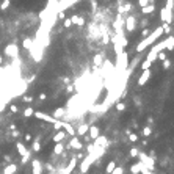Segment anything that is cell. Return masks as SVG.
<instances>
[{
	"label": "cell",
	"instance_id": "cell-31",
	"mask_svg": "<svg viewBox=\"0 0 174 174\" xmlns=\"http://www.w3.org/2000/svg\"><path fill=\"white\" fill-rule=\"evenodd\" d=\"M33 113H35V110L32 108V107H27V108L24 110V116H25V118H30V116H33Z\"/></svg>",
	"mask_w": 174,
	"mask_h": 174
},
{
	"label": "cell",
	"instance_id": "cell-20",
	"mask_svg": "<svg viewBox=\"0 0 174 174\" xmlns=\"http://www.w3.org/2000/svg\"><path fill=\"white\" fill-rule=\"evenodd\" d=\"M66 112H68V110L63 108V107L55 108V110H53V118H55V119H61V121H63V116H66Z\"/></svg>",
	"mask_w": 174,
	"mask_h": 174
},
{
	"label": "cell",
	"instance_id": "cell-52",
	"mask_svg": "<svg viewBox=\"0 0 174 174\" xmlns=\"http://www.w3.org/2000/svg\"><path fill=\"white\" fill-rule=\"evenodd\" d=\"M47 99V96L44 94V93H41V94H39V100H46Z\"/></svg>",
	"mask_w": 174,
	"mask_h": 174
},
{
	"label": "cell",
	"instance_id": "cell-25",
	"mask_svg": "<svg viewBox=\"0 0 174 174\" xmlns=\"http://www.w3.org/2000/svg\"><path fill=\"white\" fill-rule=\"evenodd\" d=\"M165 46H166V50H174V35H169L165 39Z\"/></svg>",
	"mask_w": 174,
	"mask_h": 174
},
{
	"label": "cell",
	"instance_id": "cell-14",
	"mask_svg": "<svg viewBox=\"0 0 174 174\" xmlns=\"http://www.w3.org/2000/svg\"><path fill=\"white\" fill-rule=\"evenodd\" d=\"M86 135H88L89 140L94 141V140L100 135V129H99L97 126H91V124H89V129H88V133H86Z\"/></svg>",
	"mask_w": 174,
	"mask_h": 174
},
{
	"label": "cell",
	"instance_id": "cell-49",
	"mask_svg": "<svg viewBox=\"0 0 174 174\" xmlns=\"http://www.w3.org/2000/svg\"><path fill=\"white\" fill-rule=\"evenodd\" d=\"M22 100H24V102H28V104H30V102H33V97H32V96H24V97H22Z\"/></svg>",
	"mask_w": 174,
	"mask_h": 174
},
{
	"label": "cell",
	"instance_id": "cell-16",
	"mask_svg": "<svg viewBox=\"0 0 174 174\" xmlns=\"http://www.w3.org/2000/svg\"><path fill=\"white\" fill-rule=\"evenodd\" d=\"M88 129H89V124H88V123H82L80 126L75 127V135H82V137H85L86 133H88Z\"/></svg>",
	"mask_w": 174,
	"mask_h": 174
},
{
	"label": "cell",
	"instance_id": "cell-37",
	"mask_svg": "<svg viewBox=\"0 0 174 174\" xmlns=\"http://www.w3.org/2000/svg\"><path fill=\"white\" fill-rule=\"evenodd\" d=\"M116 110H118V112H124V110H126V104H124V102H118V104H116Z\"/></svg>",
	"mask_w": 174,
	"mask_h": 174
},
{
	"label": "cell",
	"instance_id": "cell-34",
	"mask_svg": "<svg viewBox=\"0 0 174 174\" xmlns=\"http://www.w3.org/2000/svg\"><path fill=\"white\" fill-rule=\"evenodd\" d=\"M162 28H163V35H171V25L169 24H162Z\"/></svg>",
	"mask_w": 174,
	"mask_h": 174
},
{
	"label": "cell",
	"instance_id": "cell-27",
	"mask_svg": "<svg viewBox=\"0 0 174 174\" xmlns=\"http://www.w3.org/2000/svg\"><path fill=\"white\" fill-rule=\"evenodd\" d=\"M141 166H143V165H141L140 162L133 163V165L130 166V172H132V174H140V171H141Z\"/></svg>",
	"mask_w": 174,
	"mask_h": 174
},
{
	"label": "cell",
	"instance_id": "cell-6",
	"mask_svg": "<svg viewBox=\"0 0 174 174\" xmlns=\"http://www.w3.org/2000/svg\"><path fill=\"white\" fill-rule=\"evenodd\" d=\"M160 19H162L163 24H172V9L163 6L162 9H160Z\"/></svg>",
	"mask_w": 174,
	"mask_h": 174
},
{
	"label": "cell",
	"instance_id": "cell-45",
	"mask_svg": "<svg viewBox=\"0 0 174 174\" xmlns=\"http://www.w3.org/2000/svg\"><path fill=\"white\" fill-rule=\"evenodd\" d=\"M96 148H94V144H93V143H89L88 146H86V151H88V154H91L93 151H94Z\"/></svg>",
	"mask_w": 174,
	"mask_h": 174
},
{
	"label": "cell",
	"instance_id": "cell-40",
	"mask_svg": "<svg viewBox=\"0 0 174 174\" xmlns=\"http://www.w3.org/2000/svg\"><path fill=\"white\" fill-rule=\"evenodd\" d=\"M9 0H3V2H2V5H0V8H2V9H8L9 8Z\"/></svg>",
	"mask_w": 174,
	"mask_h": 174
},
{
	"label": "cell",
	"instance_id": "cell-42",
	"mask_svg": "<svg viewBox=\"0 0 174 174\" xmlns=\"http://www.w3.org/2000/svg\"><path fill=\"white\" fill-rule=\"evenodd\" d=\"M112 174H124V168H121V166H116L115 169H113V172Z\"/></svg>",
	"mask_w": 174,
	"mask_h": 174
},
{
	"label": "cell",
	"instance_id": "cell-51",
	"mask_svg": "<svg viewBox=\"0 0 174 174\" xmlns=\"http://www.w3.org/2000/svg\"><path fill=\"white\" fill-rule=\"evenodd\" d=\"M24 138H25V141H32V135H30V133H25Z\"/></svg>",
	"mask_w": 174,
	"mask_h": 174
},
{
	"label": "cell",
	"instance_id": "cell-48",
	"mask_svg": "<svg viewBox=\"0 0 174 174\" xmlns=\"http://www.w3.org/2000/svg\"><path fill=\"white\" fill-rule=\"evenodd\" d=\"M138 3H140V6L143 8V6H146V5H149V0H138Z\"/></svg>",
	"mask_w": 174,
	"mask_h": 174
},
{
	"label": "cell",
	"instance_id": "cell-8",
	"mask_svg": "<svg viewBox=\"0 0 174 174\" xmlns=\"http://www.w3.org/2000/svg\"><path fill=\"white\" fill-rule=\"evenodd\" d=\"M75 2H78V0H60V2L57 3V6H55V11L57 13H63L64 9H68L69 6H72Z\"/></svg>",
	"mask_w": 174,
	"mask_h": 174
},
{
	"label": "cell",
	"instance_id": "cell-24",
	"mask_svg": "<svg viewBox=\"0 0 174 174\" xmlns=\"http://www.w3.org/2000/svg\"><path fill=\"white\" fill-rule=\"evenodd\" d=\"M14 172H17V165L14 163H9L8 166L3 168V174H14Z\"/></svg>",
	"mask_w": 174,
	"mask_h": 174
},
{
	"label": "cell",
	"instance_id": "cell-41",
	"mask_svg": "<svg viewBox=\"0 0 174 174\" xmlns=\"http://www.w3.org/2000/svg\"><path fill=\"white\" fill-rule=\"evenodd\" d=\"M94 64L96 66H100L102 64V55H96L94 57Z\"/></svg>",
	"mask_w": 174,
	"mask_h": 174
},
{
	"label": "cell",
	"instance_id": "cell-35",
	"mask_svg": "<svg viewBox=\"0 0 174 174\" xmlns=\"http://www.w3.org/2000/svg\"><path fill=\"white\" fill-rule=\"evenodd\" d=\"M63 27H64V28H69V27H72L71 17H64V19H63Z\"/></svg>",
	"mask_w": 174,
	"mask_h": 174
},
{
	"label": "cell",
	"instance_id": "cell-56",
	"mask_svg": "<svg viewBox=\"0 0 174 174\" xmlns=\"http://www.w3.org/2000/svg\"><path fill=\"white\" fill-rule=\"evenodd\" d=\"M2 61H3V58H2V57H0V68H2Z\"/></svg>",
	"mask_w": 174,
	"mask_h": 174
},
{
	"label": "cell",
	"instance_id": "cell-13",
	"mask_svg": "<svg viewBox=\"0 0 174 174\" xmlns=\"http://www.w3.org/2000/svg\"><path fill=\"white\" fill-rule=\"evenodd\" d=\"M32 172L33 174H43V163H41L39 158L32 160Z\"/></svg>",
	"mask_w": 174,
	"mask_h": 174
},
{
	"label": "cell",
	"instance_id": "cell-15",
	"mask_svg": "<svg viewBox=\"0 0 174 174\" xmlns=\"http://www.w3.org/2000/svg\"><path fill=\"white\" fill-rule=\"evenodd\" d=\"M93 144H94V148H107V144H108V138H107L105 135H99L94 141H93Z\"/></svg>",
	"mask_w": 174,
	"mask_h": 174
},
{
	"label": "cell",
	"instance_id": "cell-12",
	"mask_svg": "<svg viewBox=\"0 0 174 174\" xmlns=\"http://www.w3.org/2000/svg\"><path fill=\"white\" fill-rule=\"evenodd\" d=\"M68 148H71L74 151H82L83 149V143L78 140V137H71V141L68 144Z\"/></svg>",
	"mask_w": 174,
	"mask_h": 174
},
{
	"label": "cell",
	"instance_id": "cell-47",
	"mask_svg": "<svg viewBox=\"0 0 174 174\" xmlns=\"http://www.w3.org/2000/svg\"><path fill=\"white\" fill-rule=\"evenodd\" d=\"M9 110H11V113H17V112H19V107H17V105H11Z\"/></svg>",
	"mask_w": 174,
	"mask_h": 174
},
{
	"label": "cell",
	"instance_id": "cell-50",
	"mask_svg": "<svg viewBox=\"0 0 174 174\" xmlns=\"http://www.w3.org/2000/svg\"><path fill=\"white\" fill-rule=\"evenodd\" d=\"M141 36H143V38H146V36H149V30H148V28H144V30L141 32Z\"/></svg>",
	"mask_w": 174,
	"mask_h": 174
},
{
	"label": "cell",
	"instance_id": "cell-28",
	"mask_svg": "<svg viewBox=\"0 0 174 174\" xmlns=\"http://www.w3.org/2000/svg\"><path fill=\"white\" fill-rule=\"evenodd\" d=\"M115 168H116V162H115V160H110L108 165H107V168H105V172H107V174H112Z\"/></svg>",
	"mask_w": 174,
	"mask_h": 174
},
{
	"label": "cell",
	"instance_id": "cell-43",
	"mask_svg": "<svg viewBox=\"0 0 174 174\" xmlns=\"http://www.w3.org/2000/svg\"><path fill=\"white\" fill-rule=\"evenodd\" d=\"M141 174H155L154 171H151V169H148V168H144V166H141V171H140Z\"/></svg>",
	"mask_w": 174,
	"mask_h": 174
},
{
	"label": "cell",
	"instance_id": "cell-9",
	"mask_svg": "<svg viewBox=\"0 0 174 174\" xmlns=\"http://www.w3.org/2000/svg\"><path fill=\"white\" fill-rule=\"evenodd\" d=\"M135 27H137V19H135V17H133V16L126 17V21H124V28H126V32L132 33L133 30H135Z\"/></svg>",
	"mask_w": 174,
	"mask_h": 174
},
{
	"label": "cell",
	"instance_id": "cell-30",
	"mask_svg": "<svg viewBox=\"0 0 174 174\" xmlns=\"http://www.w3.org/2000/svg\"><path fill=\"white\" fill-rule=\"evenodd\" d=\"M143 137H146V138H148V137H151L152 135V127L151 126H146V127H143Z\"/></svg>",
	"mask_w": 174,
	"mask_h": 174
},
{
	"label": "cell",
	"instance_id": "cell-2",
	"mask_svg": "<svg viewBox=\"0 0 174 174\" xmlns=\"http://www.w3.org/2000/svg\"><path fill=\"white\" fill-rule=\"evenodd\" d=\"M138 160H140V163H141L144 168H148V169L154 171V168H155V158H154V157H151L149 154H144V152L140 151Z\"/></svg>",
	"mask_w": 174,
	"mask_h": 174
},
{
	"label": "cell",
	"instance_id": "cell-17",
	"mask_svg": "<svg viewBox=\"0 0 174 174\" xmlns=\"http://www.w3.org/2000/svg\"><path fill=\"white\" fill-rule=\"evenodd\" d=\"M66 137H68V135H66L64 130H58V132L53 133V143H63Z\"/></svg>",
	"mask_w": 174,
	"mask_h": 174
},
{
	"label": "cell",
	"instance_id": "cell-33",
	"mask_svg": "<svg viewBox=\"0 0 174 174\" xmlns=\"http://www.w3.org/2000/svg\"><path fill=\"white\" fill-rule=\"evenodd\" d=\"M129 141L137 143L138 141V135H137V133H133V132H129Z\"/></svg>",
	"mask_w": 174,
	"mask_h": 174
},
{
	"label": "cell",
	"instance_id": "cell-3",
	"mask_svg": "<svg viewBox=\"0 0 174 174\" xmlns=\"http://www.w3.org/2000/svg\"><path fill=\"white\" fill-rule=\"evenodd\" d=\"M163 49H166L165 41L158 43V44H152V49L149 50V53H148V57H146V60H148L149 63H154V61L157 60V53H158V52H162Z\"/></svg>",
	"mask_w": 174,
	"mask_h": 174
},
{
	"label": "cell",
	"instance_id": "cell-7",
	"mask_svg": "<svg viewBox=\"0 0 174 174\" xmlns=\"http://www.w3.org/2000/svg\"><path fill=\"white\" fill-rule=\"evenodd\" d=\"M5 55L9 57V58H17L19 57V47L16 43H11L5 47Z\"/></svg>",
	"mask_w": 174,
	"mask_h": 174
},
{
	"label": "cell",
	"instance_id": "cell-46",
	"mask_svg": "<svg viewBox=\"0 0 174 174\" xmlns=\"http://www.w3.org/2000/svg\"><path fill=\"white\" fill-rule=\"evenodd\" d=\"M30 154H32V152H28V154H27V155H24V157H22V160H21V162H22V163H27V162H28V160H30Z\"/></svg>",
	"mask_w": 174,
	"mask_h": 174
},
{
	"label": "cell",
	"instance_id": "cell-55",
	"mask_svg": "<svg viewBox=\"0 0 174 174\" xmlns=\"http://www.w3.org/2000/svg\"><path fill=\"white\" fill-rule=\"evenodd\" d=\"M58 17H60V19H64V11H63V13H58Z\"/></svg>",
	"mask_w": 174,
	"mask_h": 174
},
{
	"label": "cell",
	"instance_id": "cell-57",
	"mask_svg": "<svg viewBox=\"0 0 174 174\" xmlns=\"http://www.w3.org/2000/svg\"><path fill=\"white\" fill-rule=\"evenodd\" d=\"M9 2H13V0H9Z\"/></svg>",
	"mask_w": 174,
	"mask_h": 174
},
{
	"label": "cell",
	"instance_id": "cell-53",
	"mask_svg": "<svg viewBox=\"0 0 174 174\" xmlns=\"http://www.w3.org/2000/svg\"><path fill=\"white\" fill-rule=\"evenodd\" d=\"M141 24H143V27H146V25L149 24V21H148V19H143V22H141Z\"/></svg>",
	"mask_w": 174,
	"mask_h": 174
},
{
	"label": "cell",
	"instance_id": "cell-36",
	"mask_svg": "<svg viewBox=\"0 0 174 174\" xmlns=\"http://www.w3.org/2000/svg\"><path fill=\"white\" fill-rule=\"evenodd\" d=\"M151 66H152V63H149L148 60H146V61H143V64H141V71H146V69H149Z\"/></svg>",
	"mask_w": 174,
	"mask_h": 174
},
{
	"label": "cell",
	"instance_id": "cell-4",
	"mask_svg": "<svg viewBox=\"0 0 174 174\" xmlns=\"http://www.w3.org/2000/svg\"><path fill=\"white\" fill-rule=\"evenodd\" d=\"M96 162V157L93 155V154H88L86 157H83V162L80 163V174H86L89 166Z\"/></svg>",
	"mask_w": 174,
	"mask_h": 174
},
{
	"label": "cell",
	"instance_id": "cell-11",
	"mask_svg": "<svg viewBox=\"0 0 174 174\" xmlns=\"http://www.w3.org/2000/svg\"><path fill=\"white\" fill-rule=\"evenodd\" d=\"M149 78H151V69H146V71H143V72H141V75L138 77L137 85H138V86H144L146 83L149 82Z\"/></svg>",
	"mask_w": 174,
	"mask_h": 174
},
{
	"label": "cell",
	"instance_id": "cell-29",
	"mask_svg": "<svg viewBox=\"0 0 174 174\" xmlns=\"http://www.w3.org/2000/svg\"><path fill=\"white\" fill-rule=\"evenodd\" d=\"M32 149H33L35 152H39V151H41V138H36V140L33 141Z\"/></svg>",
	"mask_w": 174,
	"mask_h": 174
},
{
	"label": "cell",
	"instance_id": "cell-44",
	"mask_svg": "<svg viewBox=\"0 0 174 174\" xmlns=\"http://www.w3.org/2000/svg\"><path fill=\"white\" fill-rule=\"evenodd\" d=\"M166 8H169V9H172L174 8V0H166V5H165Z\"/></svg>",
	"mask_w": 174,
	"mask_h": 174
},
{
	"label": "cell",
	"instance_id": "cell-19",
	"mask_svg": "<svg viewBox=\"0 0 174 174\" xmlns=\"http://www.w3.org/2000/svg\"><path fill=\"white\" fill-rule=\"evenodd\" d=\"M75 166H77V158H75V157H72V158L69 160L68 166H66V169H64V174H71V172L75 169Z\"/></svg>",
	"mask_w": 174,
	"mask_h": 174
},
{
	"label": "cell",
	"instance_id": "cell-21",
	"mask_svg": "<svg viewBox=\"0 0 174 174\" xmlns=\"http://www.w3.org/2000/svg\"><path fill=\"white\" fill-rule=\"evenodd\" d=\"M16 148H17V154H19L21 157H24V155H27V154L30 152V149H27V148H25V144L21 143V141L16 143Z\"/></svg>",
	"mask_w": 174,
	"mask_h": 174
},
{
	"label": "cell",
	"instance_id": "cell-23",
	"mask_svg": "<svg viewBox=\"0 0 174 174\" xmlns=\"http://www.w3.org/2000/svg\"><path fill=\"white\" fill-rule=\"evenodd\" d=\"M63 152H64V144L63 143H55V146H53V154L63 155Z\"/></svg>",
	"mask_w": 174,
	"mask_h": 174
},
{
	"label": "cell",
	"instance_id": "cell-10",
	"mask_svg": "<svg viewBox=\"0 0 174 174\" xmlns=\"http://www.w3.org/2000/svg\"><path fill=\"white\" fill-rule=\"evenodd\" d=\"M61 130H64L66 135H69V137H77V135H75V127L72 126V123L61 121Z\"/></svg>",
	"mask_w": 174,
	"mask_h": 174
},
{
	"label": "cell",
	"instance_id": "cell-38",
	"mask_svg": "<svg viewBox=\"0 0 174 174\" xmlns=\"http://www.w3.org/2000/svg\"><path fill=\"white\" fill-rule=\"evenodd\" d=\"M162 68H163V69H165V71H166V69H169V68H171V61H169V60H168V58H166V60H165V61H162Z\"/></svg>",
	"mask_w": 174,
	"mask_h": 174
},
{
	"label": "cell",
	"instance_id": "cell-26",
	"mask_svg": "<svg viewBox=\"0 0 174 174\" xmlns=\"http://www.w3.org/2000/svg\"><path fill=\"white\" fill-rule=\"evenodd\" d=\"M155 11V5L154 3H149V5H146L141 8V13L143 14H152V13Z\"/></svg>",
	"mask_w": 174,
	"mask_h": 174
},
{
	"label": "cell",
	"instance_id": "cell-39",
	"mask_svg": "<svg viewBox=\"0 0 174 174\" xmlns=\"http://www.w3.org/2000/svg\"><path fill=\"white\" fill-rule=\"evenodd\" d=\"M157 58H158L160 61H165V60H166V53H165L163 50H162V52H158V53H157Z\"/></svg>",
	"mask_w": 174,
	"mask_h": 174
},
{
	"label": "cell",
	"instance_id": "cell-18",
	"mask_svg": "<svg viewBox=\"0 0 174 174\" xmlns=\"http://www.w3.org/2000/svg\"><path fill=\"white\" fill-rule=\"evenodd\" d=\"M71 22H72V25H78V27H83V25H85V19H83V16H78V14L71 16Z\"/></svg>",
	"mask_w": 174,
	"mask_h": 174
},
{
	"label": "cell",
	"instance_id": "cell-5",
	"mask_svg": "<svg viewBox=\"0 0 174 174\" xmlns=\"http://www.w3.org/2000/svg\"><path fill=\"white\" fill-rule=\"evenodd\" d=\"M33 116H35L36 119H39V121H44V123H49V124H55V123L58 121V119H55L53 116H50V115L46 113V112H35Z\"/></svg>",
	"mask_w": 174,
	"mask_h": 174
},
{
	"label": "cell",
	"instance_id": "cell-1",
	"mask_svg": "<svg viewBox=\"0 0 174 174\" xmlns=\"http://www.w3.org/2000/svg\"><path fill=\"white\" fill-rule=\"evenodd\" d=\"M162 35H163V28H162V25H160V27H157V28L152 32V33H149V36H146L144 39H143V41L135 47V52H143V50H146V49H148V47H151L155 41H157V39H160V38H162Z\"/></svg>",
	"mask_w": 174,
	"mask_h": 174
},
{
	"label": "cell",
	"instance_id": "cell-32",
	"mask_svg": "<svg viewBox=\"0 0 174 174\" xmlns=\"http://www.w3.org/2000/svg\"><path fill=\"white\" fill-rule=\"evenodd\" d=\"M138 154H140V149H138V148H132V149H130V152H129V155H130L132 158H137V157H138Z\"/></svg>",
	"mask_w": 174,
	"mask_h": 174
},
{
	"label": "cell",
	"instance_id": "cell-54",
	"mask_svg": "<svg viewBox=\"0 0 174 174\" xmlns=\"http://www.w3.org/2000/svg\"><path fill=\"white\" fill-rule=\"evenodd\" d=\"M19 135H21L19 130H14V132H13V137H19Z\"/></svg>",
	"mask_w": 174,
	"mask_h": 174
},
{
	"label": "cell",
	"instance_id": "cell-22",
	"mask_svg": "<svg viewBox=\"0 0 174 174\" xmlns=\"http://www.w3.org/2000/svg\"><path fill=\"white\" fill-rule=\"evenodd\" d=\"M22 47H24L25 50L32 52V49H33V39H30V38H24V41H22Z\"/></svg>",
	"mask_w": 174,
	"mask_h": 174
}]
</instances>
